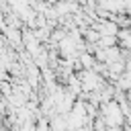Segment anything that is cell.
<instances>
[{"label":"cell","instance_id":"obj_1","mask_svg":"<svg viewBox=\"0 0 131 131\" xmlns=\"http://www.w3.org/2000/svg\"><path fill=\"white\" fill-rule=\"evenodd\" d=\"M104 119L111 127H119L123 123V108L117 104V102H108L104 106Z\"/></svg>","mask_w":131,"mask_h":131}]
</instances>
